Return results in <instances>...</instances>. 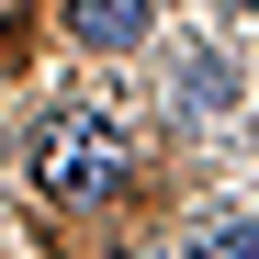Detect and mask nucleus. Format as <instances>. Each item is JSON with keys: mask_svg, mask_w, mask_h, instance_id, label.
Listing matches in <instances>:
<instances>
[{"mask_svg": "<svg viewBox=\"0 0 259 259\" xmlns=\"http://www.w3.org/2000/svg\"><path fill=\"white\" fill-rule=\"evenodd\" d=\"M124 181V136L102 113H57V124H34V192L46 203H102Z\"/></svg>", "mask_w": 259, "mask_h": 259, "instance_id": "f257e3e1", "label": "nucleus"}, {"mask_svg": "<svg viewBox=\"0 0 259 259\" xmlns=\"http://www.w3.org/2000/svg\"><path fill=\"white\" fill-rule=\"evenodd\" d=\"M79 46H147V0H57Z\"/></svg>", "mask_w": 259, "mask_h": 259, "instance_id": "f03ea898", "label": "nucleus"}, {"mask_svg": "<svg viewBox=\"0 0 259 259\" xmlns=\"http://www.w3.org/2000/svg\"><path fill=\"white\" fill-rule=\"evenodd\" d=\"M192 259H259V214H226V226H203Z\"/></svg>", "mask_w": 259, "mask_h": 259, "instance_id": "7ed1b4c3", "label": "nucleus"}]
</instances>
